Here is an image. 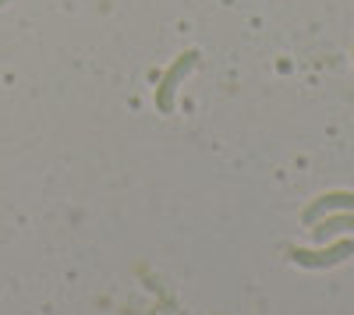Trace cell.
<instances>
[{
	"instance_id": "obj_1",
	"label": "cell",
	"mask_w": 354,
	"mask_h": 315,
	"mask_svg": "<svg viewBox=\"0 0 354 315\" xmlns=\"http://www.w3.org/2000/svg\"><path fill=\"white\" fill-rule=\"evenodd\" d=\"M195 64H198V53H195V50H185V53L170 64V71L163 75L160 89H156V106H160V113H170V110H174V93H177V85H181L185 75L195 71Z\"/></svg>"
},
{
	"instance_id": "obj_2",
	"label": "cell",
	"mask_w": 354,
	"mask_h": 315,
	"mask_svg": "<svg viewBox=\"0 0 354 315\" xmlns=\"http://www.w3.org/2000/svg\"><path fill=\"white\" fill-rule=\"evenodd\" d=\"M347 255H354V241H337L322 251H308V248H290V262H298L305 269H330V266H340Z\"/></svg>"
},
{
	"instance_id": "obj_3",
	"label": "cell",
	"mask_w": 354,
	"mask_h": 315,
	"mask_svg": "<svg viewBox=\"0 0 354 315\" xmlns=\"http://www.w3.org/2000/svg\"><path fill=\"white\" fill-rule=\"evenodd\" d=\"M344 209H354V191H326V195H319L315 202L301 213V223L312 227L319 223L322 216H330V213H344Z\"/></svg>"
},
{
	"instance_id": "obj_4",
	"label": "cell",
	"mask_w": 354,
	"mask_h": 315,
	"mask_svg": "<svg viewBox=\"0 0 354 315\" xmlns=\"http://www.w3.org/2000/svg\"><path fill=\"white\" fill-rule=\"evenodd\" d=\"M347 231H354V209L330 213V216H322L319 223H312V234H315V241H330V238L347 234Z\"/></svg>"
},
{
	"instance_id": "obj_5",
	"label": "cell",
	"mask_w": 354,
	"mask_h": 315,
	"mask_svg": "<svg viewBox=\"0 0 354 315\" xmlns=\"http://www.w3.org/2000/svg\"><path fill=\"white\" fill-rule=\"evenodd\" d=\"M4 4H8V0H0V8H4Z\"/></svg>"
}]
</instances>
